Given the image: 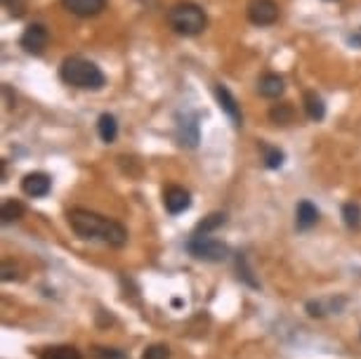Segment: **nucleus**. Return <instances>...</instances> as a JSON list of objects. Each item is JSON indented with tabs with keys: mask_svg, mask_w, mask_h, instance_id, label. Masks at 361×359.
<instances>
[{
	"mask_svg": "<svg viewBox=\"0 0 361 359\" xmlns=\"http://www.w3.org/2000/svg\"><path fill=\"white\" fill-rule=\"evenodd\" d=\"M61 8L76 17H95L107 8V0H61Z\"/></svg>",
	"mask_w": 361,
	"mask_h": 359,
	"instance_id": "9b49d317",
	"label": "nucleus"
},
{
	"mask_svg": "<svg viewBox=\"0 0 361 359\" xmlns=\"http://www.w3.org/2000/svg\"><path fill=\"white\" fill-rule=\"evenodd\" d=\"M3 5L12 17H17V20L24 17V12H27V0H3Z\"/></svg>",
	"mask_w": 361,
	"mask_h": 359,
	"instance_id": "393cba45",
	"label": "nucleus"
},
{
	"mask_svg": "<svg viewBox=\"0 0 361 359\" xmlns=\"http://www.w3.org/2000/svg\"><path fill=\"white\" fill-rule=\"evenodd\" d=\"M260 152H263V161L270 170H277L283 166V152L277 149V147L267 145V142H260Z\"/></svg>",
	"mask_w": 361,
	"mask_h": 359,
	"instance_id": "a211bd4d",
	"label": "nucleus"
},
{
	"mask_svg": "<svg viewBox=\"0 0 361 359\" xmlns=\"http://www.w3.org/2000/svg\"><path fill=\"white\" fill-rule=\"evenodd\" d=\"M236 270H239V279H244L251 288H260V281L253 277V270L248 268L244 253H239V256H236Z\"/></svg>",
	"mask_w": 361,
	"mask_h": 359,
	"instance_id": "4be33fe9",
	"label": "nucleus"
},
{
	"mask_svg": "<svg viewBox=\"0 0 361 359\" xmlns=\"http://www.w3.org/2000/svg\"><path fill=\"white\" fill-rule=\"evenodd\" d=\"M246 15L255 27H272L279 20V5L274 0H251Z\"/></svg>",
	"mask_w": 361,
	"mask_h": 359,
	"instance_id": "39448f33",
	"label": "nucleus"
},
{
	"mask_svg": "<svg viewBox=\"0 0 361 359\" xmlns=\"http://www.w3.org/2000/svg\"><path fill=\"white\" fill-rule=\"evenodd\" d=\"M50 189H52V180L45 173H29L22 180V191L27 196H34V199H40V196H47Z\"/></svg>",
	"mask_w": 361,
	"mask_h": 359,
	"instance_id": "1a4fd4ad",
	"label": "nucleus"
},
{
	"mask_svg": "<svg viewBox=\"0 0 361 359\" xmlns=\"http://www.w3.org/2000/svg\"><path fill=\"white\" fill-rule=\"evenodd\" d=\"M168 24L182 36H198L208 24V17L196 3H175L168 10Z\"/></svg>",
	"mask_w": 361,
	"mask_h": 359,
	"instance_id": "7ed1b4c3",
	"label": "nucleus"
},
{
	"mask_svg": "<svg viewBox=\"0 0 361 359\" xmlns=\"http://www.w3.org/2000/svg\"><path fill=\"white\" fill-rule=\"evenodd\" d=\"M97 130H99V138H102V142H107V145H111V142L116 140L118 135V123L111 114H102L97 121Z\"/></svg>",
	"mask_w": 361,
	"mask_h": 359,
	"instance_id": "f3484780",
	"label": "nucleus"
},
{
	"mask_svg": "<svg viewBox=\"0 0 361 359\" xmlns=\"http://www.w3.org/2000/svg\"><path fill=\"white\" fill-rule=\"evenodd\" d=\"M68 225H71V230L76 232L80 239L104 241V244L114 246V249H121L128 241V230L121 222L104 218V215L92 213V210H85V208L68 210Z\"/></svg>",
	"mask_w": 361,
	"mask_h": 359,
	"instance_id": "f257e3e1",
	"label": "nucleus"
},
{
	"mask_svg": "<svg viewBox=\"0 0 361 359\" xmlns=\"http://www.w3.org/2000/svg\"><path fill=\"white\" fill-rule=\"evenodd\" d=\"M59 76L66 85L80 90H102L107 83L102 69L83 57H66L59 66Z\"/></svg>",
	"mask_w": 361,
	"mask_h": 359,
	"instance_id": "f03ea898",
	"label": "nucleus"
},
{
	"mask_svg": "<svg viewBox=\"0 0 361 359\" xmlns=\"http://www.w3.org/2000/svg\"><path fill=\"white\" fill-rule=\"evenodd\" d=\"M225 222H227V215L225 213H210V215H205V218L196 225L194 237H208L210 232L217 230V227H222Z\"/></svg>",
	"mask_w": 361,
	"mask_h": 359,
	"instance_id": "2eb2a0df",
	"label": "nucleus"
},
{
	"mask_svg": "<svg viewBox=\"0 0 361 359\" xmlns=\"http://www.w3.org/2000/svg\"><path fill=\"white\" fill-rule=\"evenodd\" d=\"M342 220H345V225L350 227V230H359L361 227V206L359 203H345L342 206Z\"/></svg>",
	"mask_w": 361,
	"mask_h": 359,
	"instance_id": "412c9836",
	"label": "nucleus"
},
{
	"mask_svg": "<svg viewBox=\"0 0 361 359\" xmlns=\"http://www.w3.org/2000/svg\"><path fill=\"white\" fill-rule=\"evenodd\" d=\"M40 359H83L80 352L71 345H57V348H47L40 355Z\"/></svg>",
	"mask_w": 361,
	"mask_h": 359,
	"instance_id": "aec40b11",
	"label": "nucleus"
},
{
	"mask_svg": "<svg viewBox=\"0 0 361 359\" xmlns=\"http://www.w3.org/2000/svg\"><path fill=\"white\" fill-rule=\"evenodd\" d=\"M215 97H217V102H220V109L225 111L229 119H232L234 126L239 128L241 126V107H239V102H236V97L229 92L227 85L217 83L215 85Z\"/></svg>",
	"mask_w": 361,
	"mask_h": 359,
	"instance_id": "9d476101",
	"label": "nucleus"
},
{
	"mask_svg": "<svg viewBox=\"0 0 361 359\" xmlns=\"http://www.w3.org/2000/svg\"><path fill=\"white\" fill-rule=\"evenodd\" d=\"M293 119H295V109L288 102L274 104L270 109V121L277 123V126H288V123H293Z\"/></svg>",
	"mask_w": 361,
	"mask_h": 359,
	"instance_id": "dca6fc26",
	"label": "nucleus"
},
{
	"mask_svg": "<svg viewBox=\"0 0 361 359\" xmlns=\"http://www.w3.org/2000/svg\"><path fill=\"white\" fill-rule=\"evenodd\" d=\"M177 140L186 149L198 147V114H184L177 121Z\"/></svg>",
	"mask_w": 361,
	"mask_h": 359,
	"instance_id": "0eeeda50",
	"label": "nucleus"
},
{
	"mask_svg": "<svg viewBox=\"0 0 361 359\" xmlns=\"http://www.w3.org/2000/svg\"><path fill=\"white\" fill-rule=\"evenodd\" d=\"M186 251L205 263H222L229 258V246L210 237H191L186 241Z\"/></svg>",
	"mask_w": 361,
	"mask_h": 359,
	"instance_id": "20e7f679",
	"label": "nucleus"
},
{
	"mask_svg": "<svg viewBox=\"0 0 361 359\" xmlns=\"http://www.w3.org/2000/svg\"><path fill=\"white\" fill-rule=\"evenodd\" d=\"M142 359H170V348L168 345H149V348L142 352Z\"/></svg>",
	"mask_w": 361,
	"mask_h": 359,
	"instance_id": "5701e85b",
	"label": "nucleus"
},
{
	"mask_svg": "<svg viewBox=\"0 0 361 359\" xmlns=\"http://www.w3.org/2000/svg\"><path fill=\"white\" fill-rule=\"evenodd\" d=\"M319 220V210H316L314 203L309 201H300L297 203V210H295V225L297 230H312Z\"/></svg>",
	"mask_w": 361,
	"mask_h": 359,
	"instance_id": "ddd939ff",
	"label": "nucleus"
},
{
	"mask_svg": "<svg viewBox=\"0 0 361 359\" xmlns=\"http://www.w3.org/2000/svg\"><path fill=\"white\" fill-rule=\"evenodd\" d=\"M304 111H307V116L312 121H321L326 116V104H323V100L316 92L307 90L304 92Z\"/></svg>",
	"mask_w": 361,
	"mask_h": 359,
	"instance_id": "4468645a",
	"label": "nucleus"
},
{
	"mask_svg": "<svg viewBox=\"0 0 361 359\" xmlns=\"http://www.w3.org/2000/svg\"><path fill=\"white\" fill-rule=\"evenodd\" d=\"M283 90H286L283 78L277 76V73H265L258 83V92L263 97H267V100H279V97L283 95Z\"/></svg>",
	"mask_w": 361,
	"mask_h": 359,
	"instance_id": "f8f14e48",
	"label": "nucleus"
},
{
	"mask_svg": "<svg viewBox=\"0 0 361 359\" xmlns=\"http://www.w3.org/2000/svg\"><path fill=\"white\" fill-rule=\"evenodd\" d=\"M92 355H95V359H126V352H123V350L102 348V345H97V348L92 350Z\"/></svg>",
	"mask_w": 361,
	"mask_h": 359,
	"instance_id": "b1692460",
	"label": "nucleus"
},
{
	"mask_svg": "<svg viewBox=\"0 0 361 359\" xmlns=\"http://www.w3.org/2000/svg\"><path fill=\"white\" fill-rule=\"evenodd\" d=\"M47 41H50L47 29L43 27V24H31V27H27V31L22 34L20 45L29 54H43L47 47Z\"/></svg>",
	"mask_w": 361,
	"mask_h": 359,
	"instance_id": "423d86ee",
	"label": "nucleus"
},
{
	"mask_svg": "<svg viewBox=\"0 0 361 359\" xmlns=\"http://www.w3.org/2000/svg\"><path fill=\"white\" fill-rule=\"evenodd\" d=\"M24 213H27V208H24V203L17 199H5L3 206H0V218H3V222L20 220Z\"/></svg>",
	"mask_w": 361,
	"mask_h": 359,
	"instance_id": "6ab92c4d",
	"label": "nucleus"
},
{
	"mask_svg": "<svg viewBox=\"0 0 361 359\" xmlns=\"http://www.w3.org/2000/svg\"><path fill=\"white\" fill-rule=\"evenodd\" d=\"M163 206L170 215H179L184 213L186 208L191 206V196L189 191L184 187H177V184H172V187H168L163 191Z\"/></svg>",
	"mask_w": 361,
	"mask_h": 359,
	"instance_id": "6e6552de",
	"label": "nucleus"
}]
</instances>
